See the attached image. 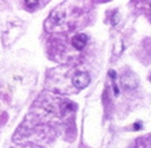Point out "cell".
Here are the masks:
<instances>
[{
	"label": "cell",
	"instance_id": "1",
	"mask_svg": "<svg viewBox=\"0 0 151 148\" xmlns=\"http://www.w3.org/2000/svg\"><path fill=\"white\" fill-rule=\"evenodd\" d=\"M89 82H91V78H89L88 73L80 71V73H77V74L73 77V85H74L77 89L86 88V86L89 85Z\"/></svg>",
	"mask_w": 151,
	"mask_h": 148
},
{
	"label": "cell",
	"instance_id": "2",
	"mask_svg": "<svg viewBox=\"0 0 151 148\" xmlns=\"http://www.w3.org/2000/svg\"><path fill=\"white\" fill-rule=\"evenodd\" d=\"M86 42H88V36L85 34H78V35H76V36H73V39H72V44L77 50H82L86 46Z\"/></svg>",
	"mask_w": 151,
	"mask_h": 148
},
{
	"label": "cell",
	"instance_id": "3",
	"mask_svg": "<svg viewBox=\"0 0 151 148\" xmlns=\"http://www.w3.org/2000/svg\"><path fill=\"white\" fill-rule=\"evenodd\" d=\"M122 82L123 85L126 86V88H129V89H134L138 86V79L135 78V77H129L128 74H126V76L122 78Z\"/></svg>",
	"mask_w": 151,
	"mask_h": 148
},
{
	"label": "cell",
	"instance_id": "4",
	"mask_svg": "<svg viewBox=\"0 0 151 148\" xmlns=\"http://www.w3.org/2000/svg\"><path fill=\"white\" fill-rule=\"evenodd\" d=\"M38 3H39V1H37V0H26L24 1V4H26V7H27V8H30V10H31V8H35V7L38 6Z\"/></svg>",
	"mask_w": 151,
	"mask_h": 148
},
{
	"label": "cell",
	"instance_id": "5",
	"mask_svg": "<svg viewBox=\"0 0 151 148\" xmlns=\"http://www.w3.org/2000/svg\"><path fill=\"white\" fill-rule=\"evenodd\" d=\"M150 7H151V6H150Z\"/></svg>",
	"mask_w": 151,
	"mask_h": 148
}]
</instances>
